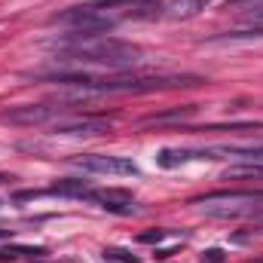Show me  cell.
Here are the masks:
<instances>
[{
	"mask_svg": "<svg viewBox=\"0 0 263 263\" xmlns=\"http://www.w3.org/2000/svg\"><path fill=\"white\" fill-rule=\"evenodd\" d=\"M220 181H263V162L260 159H251V162L230 165V168H223Z\"/></svg>",
	"mask_w": 263,
	"mask_h": 263,
	"instance_id": "obj_9",
	"label": "cell"
},
{
	"mask_svg": "<svg viewBox=\"0 0 263 263\" xmlns=\"http://www.w3.org/2000/svg\"><path fill=\"white\" fill-rule=\"evenodd\" d=\"M55 135H70V138H95V135H107L110 123L107 120H95V117H86V120H62V123H52Z\"/></svg>",
	"mask_w": 263,
	"mask_h": 263,
	"instance_id": "obj_6",
	"label": "cell"
},
{
	"mask_svg": "<svg viewBox=\"0 0 263 263\" xmlns=\"http://www.w3.org/2000/svg\"><path fill=\"white\" fill-rule=\"evenodd\" d=\"M6 236H9V233H6V230H0V239H6Z\"/></svg>",
	"mask_w": 263,
	"mask_h": 263,
	"instance_id": "obj_17",
	"label": "cell"
},
{
	"mask_svg": "<svg viewBox=\"0 0 263 263\" xmlns=\"http://www.w3.org/2000/svg\"><path fill=\"white\" fill-rule=\"evenodd\" d=\"M196 107L187 104V107H175V110H165V114H150L144 123H165V120H184V117H193Z\"/></svg>",
	"mask_w": 263,
	"mask_h": 263,
	"instance_id": "obj_12",
	"label": "cell"
},
{
	"mask_svg": "<svg viewBox=\"0 0 263 263\" xmlns=\"http://www.w3.org/2000/svg\"><path fill=\"white\" fill-rule=\"evenodd\" d=\"M242 3H254V6H257V0H227V9H230V6H242Z\"/></svg>",
	"mask_w": 263,
	"mask_h": 263,
	"instance_id": "obj_16",
	"label": "cell"
},
{
	"mask_svg": "<svg viewBox=\"0 0 263 263\" xmlns=\"http://www.w3.org/2000/svg\"><path fill=\"white\" fill-rule=\"evenodd\" d=\"M162 239H165V230H147V233L138 236V242H144V245H156V242H162Z\"/></svg>",
	"mask_w": 263,
	"mask_h": 263,
	"instance_id": "obj_13",
	"label": "cell"
},
{
	"mask_svg": "<svg viewBox=\"0 0 263 263\" xmlns=\"http://www.w3.org/2000/svg\"><path fill=\"white\" fill-rule=\"evenodd\" d=\"M86 199H95L104 211H114V214H135L138 205L126 190H89Z\"/></svg>",
	"mask_w": 263,
	"mask_h": 263,
	"instance_id": "obj_7",
	"label": "cell"
},
{
	"mask_svg": "<svg viewBox=\"0 0 263 263\" xmlns=\"http://www.w3.org/2000/svg\"><path fill=\"white\" fill-rule=\"evenodd\" d=\"M40 80L65 83L83 89V95H110V92H159V89H178V86H199L205 83L196 73H147V70H114V73H86V70H55V73H37Z\"/></svg>",
	"mask_w": 263,
	"mask_h": 263,
	"instance_id": "obj_1",
	"label": "cell"
},
{
	"mask_svg": "<svg viewBox=\"0 0 263 263\" xmlns=\"http://www.w3.org/2000/svg\"><path fill=\"white\" fill-rule=\"evenodd\" d=\"M202 260H208V263H223V251H220V248H211V251H205V254H202Z\"/></svg>",
	"mask_w": 263,
	"mask_h": 263,
	"instance_id": "obj_15",
	"label": "cell"
},
{
	"mask_svg": "<svg viewBox=\"0 0 263 263\" xmlns=\"http://www.w3.org/2000/svg\"><path fill=\"white\" fill-rule=\"evenodd\" d=\"M62 114V107H49V104H22V107H9L3 110L0 117L12 126H40V123H49Z\"/></svg>",
	"mask_w": 263,
	"mask_h": 263,
	"instance_id": "obj_5",
	"label": "cell"
},
{
	"mask_svg": "<svg viewBox=\"0 0 263 263\" xmlns=\"http://www.w3.org/2000/svg\"><path fill=\"white\" fill-rule=\"evenodd\" d=\"M208 3H211V0H172V3H168V15H172V18H193V15H199Z\"/></svg>",
	"mask_w": 263,
	"mask_h": 263,
	"instance_id": "obj_10",
	"label": "cell"
},
{
	"mask_svg": "<svg viewBox=\"0 0 263 263\" xmlns=\"http://www.w3.org/2000/svg\"><path fill=\"white\" fill-rule=\"evenodd\" d=\"M77 165L83 172L92 175H138V165L126 156H104V153H92V156H80Z\"/></svg>",
	"mask_w": 263,
	"mask_h": 263,
	"instance_id": "obj_4",
	"label": "cell"
},
{
	"mask_svg": "<svg viewBox=\"0 0 263 263\" xmlns=\"http://www.w3.org/2000/svg\"><path fill=\"white\" fill-rule=\"evenodd\" d=\"M223 37L230 40H248V37H263V6H251V12L242 15V28L227 31Z\"/></svg>",
	"mask_w": 263,
	"mask_h": 263,
	"instance_id": "obj_8",
	"label": "cell"
},
{
	"mask_svg": "<svg viewBox=\"0 0 263 263\" xmlns=\"http://www.w3.org/2000/svg\"><path fill=\"white\" fill-rule=\"evenodd\" d=\"M104 254H107L110 260H126V263H138V257H132V254H126V251H117V248H114V251H104Z\"/></svg>",
	"mask_w": 263,
	"mask_h": 263,
	"instance_id": "obj_14",
	"label": "cell"
},
{
	"mask_svg": "<svg viewBox=\"0 0 263 263\" xmlns=\"http://www.w3.org/2000/svg\"><path fill=\"white\" fill-rule=\"evenodd\" d=\"M89 184L86 181H59L55 187H49L46 193H55V196H77V199H83V196H89Z\"/></svg>",
	"mask_w": 263,
	"mask_h": 263,
	"instance_id": "obj_11",
	"label": "cell"
},
{
	"mask_svg": "<svg viewBox=\"0 0 263 263\" xmlns=\"http://www.w3.org/2000/svg\"><path fill=\"white\" fill-rule=\"evenodd\" d=\"M193 205L202 208L208 217H260L263 214V193H211L196 199Z\"/></svg>",
	"mask_w": 263,
	"mask_h": 263,
	"instance_id": "obj_3",
	"label": "cell"
},
{
	"mask_svg": "<svg viewBox=\"0 0 263 263\" xmlns=\"http://www.w3.org/2000/svg\"><path fill=\"white\" fill-rule=\"evenodd\" d=\"M62 59L70 65H95L123 70V67L141 62V49L126 43V40H117V37L89 34V37H73V43H67L62 49Z\"/></svg>",
	"mask_w": 263,
	"mask_h": 263,
	"instance_id": "obj_2",
	"label": "cell"
}]
</instances>
